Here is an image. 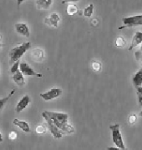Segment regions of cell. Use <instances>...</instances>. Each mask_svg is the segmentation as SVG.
<instances>
[{
  "label": "cell",
  "instance_id": "cell-1",
  "mask_svg": "<svg viewBox=\"0 0 142 150\" xmlns=\"http://www.w3.org/2000/svg\"><path fill=\"white\" fill-rule=\"evenodd\" d=\"M49 116L53 123L60 129L63 134H73L75 133V128L68 123L69 116L65 112H52V111H44Z\"/></svg>",
  "mask_w": 142,
  "mask_h": 150
},
{
  "label": "cell",
  "instance_id": "cell-2",
  "mask_svg": "<svg viewBox=\"0 0 142 150\" xmlns=\"http://www.w3.org/2000/svg\"><path fill=\"white\" fill-rule=\"evenodd\" d=\"M30 48H31V43L30 42H25V43H23L19 45H17L15 47H13L9 51V64H13L15 62L18 61L20 58Z\"/></svg>",
  "mask_w": 142,
  "mask_h": 150
},
{
  "label": "cell",
  "instance_id": "cell-3",
  "mask_svg": "<svg viewBox=\"0 0 142 150\" xmlns=\"http://www.w3.org/2000/svg\"><path fill=\"white\" fill-rule=\"evenodd\" d=\"M109 128L111 130V133H112V141L116 145V147L122 149H126L125 144H124L123 139H122V135L120 134V124L115 123V124L109 125Z\"/></svg>",
  "mask_w": 142,
  "mask_h": 150
},
{
  "label": "cell",
  "instance_id": "cell-4",
  "mask_svg": "<svg viewBox=\"0 0 142 150\" xmlns=\"http://www.w3.org/2000/svg\"><path fill=\"white\" fill-rule=\"evenodd\" d=\"M123 25L119 27V29H124L126 28L135 27V26H139L142 25V14L139 15H135V16L126 17L122 18Z\"/></svg>",
  "mask_w": 142,
  "mask_h": 150
},
{
  "label": "cell",
  "instance_id": "cell-5",
  "mask_svg": "<svg viewBox=\"0 0 142 150\" xmlns=\"http://www.w3.org/2000/svg\"><path fill=\"white\" fill-rule=\"evenodd\" d=\"M42 116H43V118H44L45 122L47 123L48 129L50 131L51 134L55 137V139H60V138H62V136L64 135L63 133L60 131V129L55 125V123H53V121L50 119V118L46 114V112H44V111L42 112Z\"/></svg>",
  "mask_w": 142,
  "mask_h": 150
},
{
  "label": "cell",
  "instance_id": "cell-6",
  "mask_svg": "<svg viewBox=\"0 0 142 150\" xmlns=\"http://www.w3.org/2000/svg\"><path fill=\"white\" fill-rule=\"evenodd\" d=\"M62 89L59 88H54L49 89V91L45 92V93H42L39 94V96L41 97L44 101H50L53 100L55 98H57L62 94Z\"/></svg>",
  "mask_w": 142,
  "mask_h": 150
},
{
  "label": "cell",
  "instance_id": "cell-7",
  "mask_svg": "<svg viewBox=\"0 0 142 150\" xmlns=\"http://www.w3.org/2000/svg\"><path fill=\"white\" fill-rule=\"evenodd\" d=\"M19 70L21 71L23 76H35V77H38L41 78L43 75L41 74L36 73L34 70L26 62H20V65H19Z\"/></svg>",
  "mask_w": 142,
  "mask_h": 150
},
{
  "label": "cell",
  "instance_id": "cell-8",
  "mask_svg": "<svg viewBox=\"0 0 142 150\" xmlns=\"http://www.w3.org/2000/svg\"><path fill=\"white\" fill-rule=\"evenodd\" d=\"M60 20L61 18L57 13H52L49 16L46 17L44 18V23L50 27L58 28Z\"/></svg>",
  "mask_w": 142,
  "mask_h": 150
},
{
  "label": "cell",
  "instance_id": "cell-9",
  "mask_svg": "<svg viewBox=\"0 0 142 150\" xmlns=\"http://www.w3.org/2000/svg\"><path fill=\"white\" fill-rule=\"evenodd\" d=\"M15 30L17 33H18L19 34H21L24 37L28 38L30 36V32H29V28L28 27V25L24 23H18L15 24Z\"/></svg>",
  "mask_w": 142,
  "mask_h": 150
},
{
  "label": "cell",
  "instance_id": "cell-10",
  "mask_svg": "<svg viewBox=\"0 0 142 150\" xmlns=\"http://www.w3.org/2000/svg\"><path fill=\"white\" fill-rule=\"evenodd\" d=\"M30 103V98L28 95H24L23 97L22 98L19 100V102L17 103L16 108H15V110L17 112H22L23 109H25L28 107V105Z\"/></svg>",
  "mask_w": 142,
  "mask_h": 150
},
{
  "label": "cell",
  "instance_id": "cell-11",
  "mask_svg": "<svg viewBox=\"0 0 142 150\" xmlns=\"http://www.w3.org/2000/svg\"><path fill=\"white\" fill-rule=\"evenodd\" d=\"M30 56L35 62H42L44 59V50L41 48H34L33 51L31 52Z\"/></svg>",
  "mask_w": 142,
  "mask_h": 150
},
{
  "label": "cell",
  "instance_id": "cell-12",
  "mask_svg": "<svg viewBox=\"0 0 142 150\" xmlns=\"http://www.w3.org/2000/svg\"><path fill=\"white\" fill-rule=\"evenodd\" d=\"M13 82L16 83L17 85L19 86V87H23V86L25 85V80H24V77H23V74L21 73L20 70H18L15 74H13V77H12Z\"/></svg>",
  "mask_w": 142,
  "mask_h": 150
},
{
  "label": "cell",
  "instance_id": "cell-13",
  "mask_svg": "<svg viewBox=\"0 0 142 150\" xmlns=\"http://www.w3.org/2000/svg\"><path fill=\"white\" fill-rule=\"evenodd\" d=\"M13 123L18 127L19 129H21L22 131H23L24 133H29L30 132V127L28 125V123L25 121H23V120H19L18 118H14L13 121Z\"/></svg>",
  "mask_w": 142,
  "mask_h": 150
},
{
  "label": "cell",
  "instance_id": "cell-14",
  "mask_svg": "<svg viewBox=\"0 0 142 150\" xmlns=\"http://www.w3.org/2000/svg\"><path fill=\"white\" fill-rule=\"evenodd\" d=\"M142 43V33L141 32H136L134 36H133V38L131 40V47L129 48V50L131 51L134 48L137 47L139 44H141Z\"/></svg>",
  "mask_w": 142,
  "mask_h": 150
},
{
  "label": "cell",
  "instance_id": "cell-15",
  "mask_svg": "<svg viewBox=\"0 0 142 150\" xmlns=\"http://www.w3.org/2000/svg\"><path fill=\"white\" fill-rule=\"evenodd\" d=\"M53 0H36L37 8L40 10H47L51 7Z\"/></svg>",
  "mask_w": 142,
  "mask_h": 150
},
{
  "label": "cell",
  "instance_id": "cell-16",
  "mask_svg": "<svg viewBox=\"0 0 142 150\" xmlns=\"http://www.w3.org/2000/svg\"><path fill=\"white\" fill-rule=\"evenodd\" d=\"M133 84L136 88L141 87L142 84V68L137 71L133 76Z\"/></svg>",
  "mask_w": 142,
  "mask_h": 150
},
{
  "label": "cell",
  "instance_id": "cell-17",
  "mask_svg": "<svg viewBox=\"0 0 142 150\" xmlns=\"http://www.w3.org/2000/svg\"><path fill=\"white\" fill-rule=\"evenodd\" d=\"M15 91H16V90L13 88V89H12V91L9 93V95H8V96L4 97V98H0V110L5 106V104L7 103V102L9 101V99L10 98V97H12L13 94H14Z\"/></svg>",
  "mask_w": 142,
  "mask_h": 150
},
{
  "label": "cell",
  "instance_id": "cell-18",
  "mask_svg": "<svg viewBox=\"0 0 142 150\" xmlns=\"http://www.w3.org/2000/svg\"><path fill=\"white\" fill-rule=\"evenodd\" d=\"M94 13V4H90L89 5H88L83 12V14L84 16L86 17V18H90V17L93 15Z\"/></svg>",
  "mask_w": 142,
  "mask_h": 150
},
{
  "label": "cell",
  "instance_id": "cell-19",
  "mask_svg": "<svg viewBox=\"0 0 142 150\" xmlns=\"http://www.w3.org/2000/svg\"><path fill=\"white\" fill-rule=\"evenodd\" d=\"M78 13V8L75 4H69L67 7V13L70 16H73Z\"/></svg>",
  "mask_w": 142,
  "mask_h": 150
},
{
  "label": "cell",
  "instance_id": "cell-20",
  "mask_svg": "<svg viewBox=\"0 0 142 150\" xmlns=\"http://www.w3.org/2000/svg\"><path fill=\"white\" fill-rule=\"evenodd\" d=\"M126 39L123 37L119 36V37L116 38V39H115V46L117 48H122V47H124L126 45Z\"/></svg>",
  "mask_w": 142,
  "mask_h": 150
},
{
  "label": "cell",
  "instance_id": "cell-21",
  "mask_svg": "<svg viewBox=\"0 0 142 150\" xmlns=\"http://www.w3.org/2000/svg\"><path fill=\"white\" fill-rule=\"evenodd\" d=\"M47 129H46V127L43 125V124H38V126L35 128V132L36 134H39V135H42V134H44L46 133Z\"/></svg>",
  "mask_w": 142,
  "mask_h": 150
},
{
  "label": "cell",
  "instance_id": "cell-22",
  "mask_svg": "<svg viewBox=\"0 0 142 150\" xmlns=\"http://www.w3.org/2000/svg\"><path fill=\"white\" fill-rule=\"evenodd\" d=\"M19 65H20V60L17 61V62H15L12 65L11 69H10V73H11L12 74H15L18 70H19Z\"/></svg>",
  "mask_w": 142,
  "mask_h": 150
},
{
  "label": "cell",
  "instance_id": "cell-23",
  "mask_svg": "<svg viewBox=\"0 0 142 150\" xmlns=\"http://www.w3.org/2000/svg\"><path fill=\"white\" fill-rule=\"evenodd\" d=\"M136 94L138 96V102L139 104L142 106V87H139L136 88Z\"/></svg>",
  "mask_w": 142,
  "mask_h": 150
},
{
  "label": "cell",
  "instance_id": "cell-24",
  "mask_svg": "<svg viewBox=\"0 0 142 150\" xmlns=\"http://www.w3.org/2000/svg\"><path fill=\"white\" fill-rule=\"evenodd\" d=\"M91 67H92L94 71H99L100 68H101V65L97 61H94L93 63L91 64Z\"/></svg>",
  "mask_w": 142,
  "mask_h": 150
},
{
  "label": "cell",
  "instance_id": "cell-25",
  "mask_svg": "<svg viewBox=\"0 0 142 150\" xmlns=\"http://www.w3.org/2000/svg\"><path fill=\"white\" fill-rule=\"evenodd\" d=\"M135 57H136L137 61H139L140 63L142 64V52H141V51H136L135 53Z\"/></svg>",
  "mask_w": 142,
  "mask_h": 150
},
{
  "label": "cell",
  "instance_id": "cell-26",
  "mask_svg": "<svg viewBox=\"0 0 142 150\" xmlns=\"http://www.w3.org/2000/svg\"><path fill=\"white\" fill-rule=\"evenodd\" d=\"M137 120V116L136 114H131V116L129 117V123H131V124H134V123H136Z\"/></svg>",
  "mask_w": 142,
  "mask_h": 150
},
{
  "label": "cell",
  "instance_id": "cell-27",
  "mask_svg": "<svg viewBox=\"0 0 142 150\" xmlns=\"http://www.w3.org/2000/svg\"><path fill=\"white\" fill-rule=\"evenodd\" d=\"M18 137V134H17L15 131H11L9 134V139H15Z\"/></svg>",
  "mask_w": 142,
  "mask_h": 150
},
{
  "label": "cell",
  "instance_id": "cell-28",
  "mask_svg": "<svg viewBox=\"0 0 142 150\" xmlns=\"http://www.w3.org/2000/svg\"><path fill=\"white\" fill-rule=\"evenodd\" d=\"M80 0H62L61 4H67V3H75V2H78Z\"/></svg>",
  "mask_w": 142,
  "mask_h": 150
},
{
  "label": "cell",
  "instance_id": "cell-29",
  "mask_svg": "<svg viewBox=\"0 0 142 150\" xmlns=\"http://www.w3.org/2000/svg\"><path fill=\"white\" fill-rule=\"evenodd\" d=\"M107 150H127V149H122L120 148H115V147H108Z\"/></svg>",
  "mask_w": 142,
  "mask_h": 150
},
{
  "label": "cell",
  "instance_id": "cell-30",
  "mask_svg": "<svg viewBox=\"0 0 142 150\" xmlns=\"http://www.w3.org/2000/svg\"><path fill=\"white\" fill-rule=\"evenodd\" d=\"M25 0H17V3H18V5H21L23 4V2H24Z\"/></svg>",
  "mask_w": 142,
  "mask_h": 150
},
{
  "label": "cell",
  "instance_id": "cell-31",
  "mask_svg": "<svg viewBox=\"0 0 142 150\" xmlns=\"http://www.w3.org/2000/svg\"><path fill=\"white\" fill-rule=\"evenodd\" d=\"M3 135H2V134H1V133H0V144H1V143H2V142H3Z\"/></svg>",
  "mask_w": 142,
  "mask_h": 150
},
{
  "label": "cell",
  "instance_id": "cell-32",
  "mask_svg": "<svg viewBox=\"0 0 142 150\" xmlns=\"http://www.w3.org/2000/svg\"><path fill=\"white\" fill-rule=\"evenodd\" d=\"M3 46H4V44L1 43H0V51H1V49H2V48H3Z\"/></svg>",
  "mask_w": 142,
  "mask_h": 150
},
{
  "label": "cell",
  "instance_id": "cell-33",
  "mask_svg": "<svg viewBox=\"0 0 142 150\" xmlns=\"http://www.w3.org/2000/svg\"><path fill=\"white\" fill-rule=\"evenodd\" d=\"M1 40H2V35L0 34V43H1Z\"/></svg>",
  "mask_w": 142,
  "mask_h": 150
},
{
  "label": "cell",
  "instance_id": "cell-34",
  "mask_svg": "<svg viewBox=\"0 0 142 150\" xmlns=\"http://www.w3.org/2000/svg\"><path fill=\"white\" fill-rule=\"evenodd\" d=\"M140 51H141V52H142V45L141 46V48H140Z\"/></svg>",
  "mask_w": 142,
  "mask_h": 150
},
{
  "label": "cell",
  "instance_id": "cell-35",
  "mask_svg": "<svg viewBox=\"0 0 142 150\" xmlns=\"http://www.w3.org/2000/svg\"><path fill=\"white\" fill-rule=\"evenodd\" d=\"M139 115H140V116H141V117H142V111L141 112H140V114H139Z\"/></svg>",
  "mask_w": 142,
  "mask_h": 150
}]
</instances>
